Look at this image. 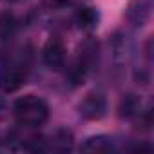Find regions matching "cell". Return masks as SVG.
Returning <instances> with one entry per match:
<instances>
[{
  "mask_svg": "<svg viewBox=\"0 0 154 154\" xmlns=\"http://www.w3.org/2000/svg\"><path fill=\"white\" fill-rule=\"evenodd\" d=\"M13 112H15L17 122L24 127H40L49 118L47 103L35 94H27V96L18 98L15 102Z\"/></svg>",
  "mask_w": 154,
  "mask_h": 154,
  "instance_id": "obj_1",
  "label": "cell"
},
{
  "mask_svg": "<svg viewBox=\"0 0 154 154\" xmlns=\"http://www.w3.org/2000/svg\"><path fill=\"white\" fill-rule=\"evenodd\" d=\"M27 80V67L20 62L9 63L0 71V89L4 93H15Z\"/></svg>",
  "mask_w": 154,
  "mask_h": 154,
  "instance_id": "obj_2",
  "label": "cell"
},
{
  "mask_svg": "<svg viewBox=\"0 0 154 154\" xmlns=\"http://www.w3.org/2000/svg\"><path fill=\"white\" fill-rule=\"evenodd\" d=\"M42 56H44V62L49 69H60L65 62V47H63V42L56 36L49 38L44 45V51H42Z\"/></svg>",
  "mask_w": 154,
  "mask_h": 154,
  "instance_id": "obj_3",
  "label": "cell"
},
{
  "mask_svg": "<svg viewBox=\"0 0 154 154\" xmlns=\"http://www.w3.org/2000/svg\"><path fill=\"white\" fill-rule=\"evenodd\" d=\"M80 109V114L87 120H100L105 111H107V103H105V98L102 94H96V93H91L87 94L82 103L78 105Z\"/></svg>",
  "mask_w": 154,
  "mask_h": 154,
  "instance_id": "obj_4",
  "label": "cell"
},
{
  "mask_svg": "<svg viewBox=\"0 0 154 154\" xmlns=\"http://www.w3.org/2000/svg\"><path fill=\"white\" fill-rule=\"evenodd\" d=\"M51 150H56V152H67L72 149V134L69 131H58L53 138H51V143L49 147Z\"/></svg>",
  "mask_w": 154,
  "mask_h": 154,
  "instance_id": "obj_5",
  "label": "cell"
},
{
  "mask_svg": "<svg viewBox=\"0 0 154 154\" xmlns=\"http://www.w3.org/2000/svg\"><path fill=\"white\" fill-rule=\"evenodd\" d=\"M112 149L111 141L105 138V136H96V138H89L84 145H82V150L84 152H109Z\"/></svg>",
  "mask_w": 154,
  "mask_h": 154,
  "instance_id": "obj_6",
  "label": "cell"
},
{
  "mask_svg": "<svg viewBox=\"0 0 154 154\" xmlns=\"http://www.w3.org/2000/svg\"><path fill=\"white\" fill-rule=\"evenodd\" d=\"M17 31V20L13 15L4 13L0 15V40H8L15 35Z\"/></svg>",
  "mask_w": 154,
  "mask_h": 154,
  "instance_id": "obj_7",
  "label": "cell"
},
{
  "mask_svg": "<svg viewBox=\"0 0 154 154\" xmlns=\"http://www.w3.org/2000/svg\"><path fill=\"white\" fill-rule=\"evenodd\" d=\"M76 18H78L80 27H84V29H93L98 24V13L93 8H82L78 11V15H76Z\"/></svg>",
  "mask_w": 154,
  "mask_h": 154,
  "instance_id": "obj_8",
  "label": "cell"
},
{
  "mask_svg": "<svg viewBox=\"0 0 154 154\" xmlns=\"http://www.w3.org/2000/svg\"><path fill=\"white\" fill-rule=\"evenodd\" d=\"M120 111H122V112H120L122 116H132V114H138V111H140V102H138L134 96H129V98L123 100Z\"/></svg>",
  "mask_w": 154,
  "mask_h": 154,
  "instance_id": "obj_9",
  "label": "cell"
},
{
  "mask_svg": "<svg viewBox=\"0 0 154 154\" xmlns=\"http://www.w3.org/2000/svg\"><path fill=\"white\" fill-rule=\"evenodd\" d=\"M69 0H45V4L51 6V8H60V6H65Z\"/></svg>",
  "mask_w": 154,
  "mask_h": 154,
  "instance_id": "obj_10",
  "label": "cell"
}]
</instances>
